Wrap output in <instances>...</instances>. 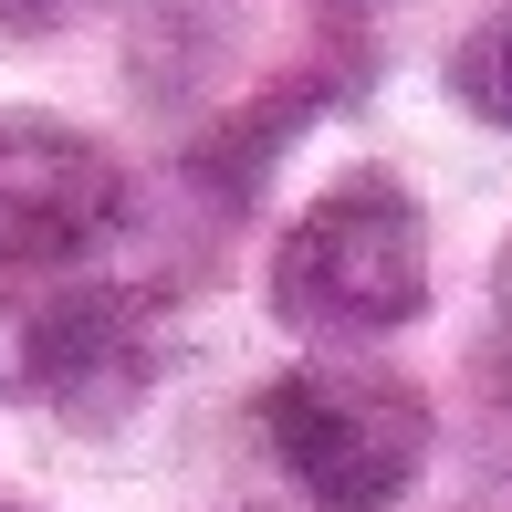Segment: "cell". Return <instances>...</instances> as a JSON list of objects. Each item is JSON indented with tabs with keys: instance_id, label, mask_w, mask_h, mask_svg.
<instances>
[{
	"instance_id": "obj_6",
	"label": "cell",
	"mask_w": 512,
	"mask_h": 512,
	"mask_svg": "<svg viewBox=\"0 0 512 512\" xmlns=\"http://www.w3.org/2000/svg\"><path fill=\"white\" fill-rule=\"evenodd\" d=\"M450 95L481 115V126H502L512 136V11H492L471 42L450 53Z\"/></svg>"
},
{
	"instance_id": "obj_4",
	"label": "cell",
	"mask_w": 512,
	"mask_h": 512,
	"mask_svg": "<svg viewBox=\"0 0 512 512\" xmlns=\"http://www.w3.org/2000/svg\"><path fill=\"white\" fill-rule=\"evenodd\" d=\"M157 377V314L147 293H63L21 324V387L53 398L74 429H115Z\"/></svg>"
},
{
	"instance_id": "obj_1",
	"label": "cell",
	"mask_w": 512,
	"mask_h": 512,
	"mask_svg": "<svg viewBox=\"0 0 512 512\" xmlns=\"http://www.w3.org/2000/svg\"><path fill=\"white\" fill-rule=\"evenodd\" d=\"M418 304H429V220L387 168L335 178L272 251V314L293 335H398Z\"/></svg>"
},
{
	"instance_id": "obj_3",
	"label": "cell",
	"mask_w": 512,
	"mask_h": 512,
	"mask_svg": "<svg viewBox=\"0 0 512 512\" xmlns=\"http://www.w3.org/2000/svg\"><path fill=\"white\" fill-rule=\"evenodd\" d=\"M115 220H126V168L95 136L63 126V115L0 105V262L11 272L84 262Z\"/></svg>"
},
{
	"instance_id": "obj_5",
	"label": "cell",
	"mask_w": 512,
	"mask_h": 512,
	"mask_svg": "<svg viewBox=\"0 0 512 512\" xmlns=\"http://www.w3.org/2000/svg\"><path fill=\"white\" fill-rule=\"evenodd\" d=\"M324 105V84H304V95H262L251 115H230V136H209V147H189V178H220L230 199L262 178V157H283L293 136H304V115Z\"/></svg>"
},
{
	"instance_id": "obj_9",
	"label": "cell",
	"mask_w": 512,
	"mask_h": 512,
	"mask_svg": "<svg viewBox=\"0 0 512 512\" xmlns=\"http://www.w3.org/2000/svg\"><path fill=\"white\" fill-rule=\"evenodd\" d=\"M345 11H356V0H345Z\"/></svg>"
},
{
	"instance_id": "obj_8",
	"label": "cell",
	"mask_w": 512,
	"mask_h": 512,
	"mask_svg": "<svg viewBox=\"0 0 512 512\" xmlns=\"http://www.w3.org/2000/svg\"><path fill=\"white\" fill-rule=\"evenodd\" d=\"M502 356H512V251H502Z\"/></svg>"
},
{
	"instance_id": "obj_2",
	"label": "cell",
	"mask_w": 512,
	"mask_h": 512,
	"mask_svg": "<svg viewBox=\"0 0 512 512\" xmlns=\"http://www.w3.org/2000/svg\"><path fill=\"white\" fill-rule=\"evenodd\" d=\"M262 439L324 512H387L429 471V398L366 366H293L262 387Z\"/></svg>"
},
{
	"instance_id": "obj_7",
	"label": "cell",
	"mask_w": 512,
	"mask_h": 512,
	"mask_svg": "<svg viewBox=\"0 0 512 512\" xmlns=\"http://www.w3.org/2000/svg\"><path fill=\"white\" fill-rule=\"evenodd\" d=\"M63 11H74V0H0V42H32V32H53Z\"/></svg>"
}]
</instances>
